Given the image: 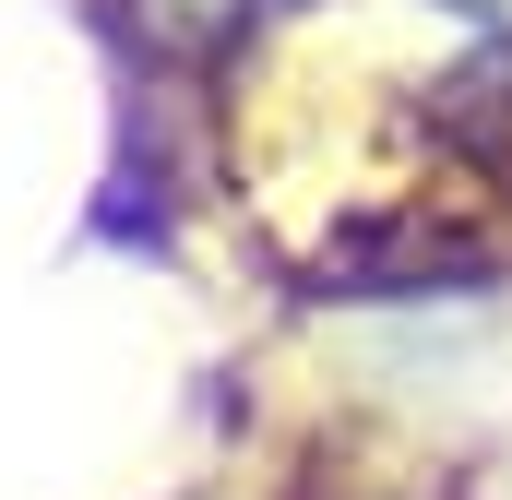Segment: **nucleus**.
I'll use <instances>...</instances> for the list:
<instances>
[{
	"label": "nucleus",
	"mask_w": 512,
	"mask_h": 500,
	"mask_svg": "<svg viewBox=\"0 0 512 500\" xmlns=\"http://www.w3.org/2000/svg\"><path fill=\"white\" fill-rule=\"evenodd\" d=\"M167 36H191V48H239V36H262L274 12H298V0H143Z\"/></svg>",
	"instance_id": "obj_1"
}]
</instances>
